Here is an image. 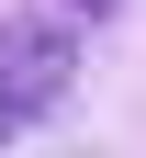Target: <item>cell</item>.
<instances>
[{"label":"cell","mask_w":146,"mask_h":158,"mask_svg":"<svg viewBox=\"0 0 146 158\" xmlns=\"http://www.w3.org/2000/svg\"><path fill=\"white\" fill-rule=\"evenodd\" d=\"M56 11H68V23H101V11H124V0H56Z\"/></svg>","instance_id":"cell-2"},{"label":"cell","mask_w":146,"mask_h":158,"mask_svg":"<svg viewBox=\"0 0 146 158\" xmlns=\"http://www.w3.org/2000/svg\"><path fill=\"white\" fill-rule=\"evenodd\" d=\"M68 79H79V34L56 23V11H11V23H0V147L23 124H45V113L68 102Z\"/></svg>","instance_id":"cell-1"}]
</instances>
